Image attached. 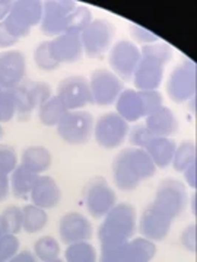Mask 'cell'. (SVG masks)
Segmentation results:
<instances>
[{
  "label": "cell",
  "mask_w": 197,
  "mask_h": 262,
  "mask_svg": "<svg viewBox=\"0 0 197 262\" xmlns=\"http://www.w3.org/2000/svg\"><path fill=\"white\" fill-rule=\"evenodd\" d=\"M172 57V50L165 44H149L141 50V60L133 75L139 91H156L162 83L165 66Z\"/></svg>",
  "instance_id": "cell-1"
},
{
  "label": "cell",
  "mask_w": 197,
  "mask_h": 262,
  "mask_svg": "<svg viewBox=\"0 0 197 262\" xmlns=\"http://www.w3.org/2000/svg\"><path fill=\"white\" fill-rule=\"evenodd\" d=\"M137 229L136 210L130 204H115L104 215L103 225L98 229L101 246L122 244L131 239Z\"/></svg>",
  "instance_id": "cell-2"
},
{
  "label": "cell",
  "mask_w": 197,
  "mask_h": 262,
  "mask_svg": "<svg viewBox=\"0 0 197 262\" xmlns=\"http://www.w3.org/2000/svg\"><path fill=\"white\" fill-rule=\"evenodd\" d=\"M56 127L60 139L72 146L86 144L94 136V118L84 110L67 111Z\"/></svg>",
  "instance_id": "cell-3"
},
{
  "label": "cell",
  "mask_w": 197,
  "mask_h": 262,
  "mask_svg": "<svg viewBox=\"0 0 197 262\" xmlns=\"http://www.w3.org/2000/svg\"><path fill=\"white\" fill-rule=\"evenodd\" d=\"M156 253L155 244L146 237H131L122 244L101 246L103 261H150Z\"/></svg>",
  "instance_id": "cell-4"
},
{
  "label": "cell",
  "mask_w": 197,
  "mask_h": 262,
  "mask_svg": "<svg viewBox=\"0 0 197 262\" xmlns=\"http://www.w3.org/2000/svg\"><path fill=\"white\" fill-rule=\"evenodd\" d=\"M43 18L41 2H15L9 16L3 20L6 29L16 39L27 37L32 27L38 25Z\"/></svg>",
  "instance_id": "cell-5"
},
{
  "label": "cell",
  "mask_w": 197,
  "mask_h": 262,
  "mask_svg": "<svg viewBox=\"0 0 197 262\" xmlns=\"http://www.w3.org/2000/svg\"><path fill=\"white\" fill-rule=\"evenodd\" d=\"M115 35L114 25L107 19H92L91 24L81 32L84 53L91 58L103 57L113 42Z\"/></svg>",
  "instance_id": "cell-6"
},
{
  "label": "cell",
  "mask_w": 197,
  "mask_h": 262,
  "mask_svg": "<svg viewBox=\"0 0 197 262\" xmlns=\"http://www.w3.org/2000/svg\"><path fill=\"white\" fill-rule=\"evenodd\" d=\"M129 134V122L117 113L101 115L94 124L95 141L104 149H115L122 146Z\"/></svg>",
  "instance_id": "cell-7"
},
{
  "label": "cell",
  "mask_w": 197,
  "mask_h": 262,
  "mask_svg": "<svg viewBox=\"0 0 197 262\" xmlns=\"http://www.w3.org/2000/svg\"><path fill=\"white\" fill-rule=\"evenodd\" d=\"M169 99L175 103L187 102L196 95V64L190 60L179 64L169 76L167 83Z\"/></svg>",
  "instance_id": "cell-8"
},
{
  "label": "cell",
  "mask_w": 197,
  "mask_h": 262,
  "mask_svg": "<svg viewBox=\"0 0 197 262\" xmlns=\"http://www.w3.org/2000/svg\"><path fill=\"white\" fill-rule=\"evenodd\" d=\"M141 60V50L134 42L129 39L117 41L110 50L108 63L113 69V73L120 80H131L137 63Z\"/></svg>",
  "instance_id": "cell-9"
},
{
  "label": "cell",
  "mask_w": 197,
  "mask_h": 262,
  "mask_svg": "<svg viewBox=\"0 0 197 262\" xmlns=\"http://www.w3.org/2000/svg\"><path fill=\"white\" fill-rule=\"evenodd\" d=\"M152 204L162 210L172 220L177 219L187 206V194L184 184H181L177 179L162 181Z\"/></svg>",
  "instance_id": "cell-10"
},
{
  "label": "cell",
  "mask_w": 197,
  "mask_h": 262,
  "mask_svg": "<svg viewBox=\"0 0 197 262\" xmlns=\"http://www.w3.org/2000/svg\"><path fill=\"white\" fill-rule=\"evenodd\" d=\"M89 88H91L94 103L101 106H108L111 103H115L117 98L123 92L122 80L113 72L105 69H98L91 73Z\"/></svg>",
  "instance_id": "cell-11"
},
{
  "label": "cell",
  "mask_w": 197,
  "mask_h": 262,
  "mask_svg": "<svg viewBox=\"0 0 197 262\" xmlns=\"http://www.w3.org/2000/svg\"><path fill=\"white\" fill-rule=\"evenodd\" d=\"M85 203L89 214L94 219H101L117 203V195L107 181L101 177L94 178L85 191Z\"/></svg>",
  "instance_id": "cell-12"
},
{
  "label": "cell",
  "mask_w": 197,
  "mask_h": 262,
  "mask_svg": "<svg viewBox=\"0 0 197 262\" xmlns=\"http://www.w3.org/2000/svg\"><path fill=\"white\" fill-rule=\"evenodd\" d=\"M75 2H46L43 5L41 31L47 37H57L67 31V24Z\"/></svg>",
  "instance_id": "cell-13"
},
{
  "label": "cell",
  "mask_w": 197,
  "mask_h": 262,
  "mask_svg": "<svg viewBox=\"0 0 197 262\" xmlns=\"http://www.w3.org/2000/svg\"><path fill=\"white\" fill-rule=\"evenodd\" d=\"M57 96L65 103L67 111L82 110L86 105L94 103L89 80H86L82 76H72L65 79L58 84Z\"/></svg>",
  "instance_id": "cell-14"
},
{
  "label": "cell",
  "mask_w": 197,
  "mask_h": 262,
  "mask_svg": "<svg viewBox=\"0 0 197 262\" xmlns=\"http://www.w3.org/2000/svg\"><path fill=\"white\" fill-rule=\"evenodd\" d=\"M171 223H172L171 217H168L158 207L150 204L142 213L141 222H139L137 227H139V232L143 237L149 239L152 242H160L168 236Z\"/></svg>",
  "instance_id": "cell-15"
},
{
  "label": "cell",
  "mask_w": 197,
  "mask_h": 262,
  "mask_svg": "<svg viewBox=\"0 0 197 262\" xmlns=\"http://www.w3.org/2000/svg\"><path fill=\"white\" fill-rule=\"evenodd\" d=\"M25 57L15 50L0 53V84L3 89H13L25 80Z\"/></svg>",
  "instance_id": "cell-16"
},
{
  "label": "cell",
  "mask_w": 197,
  "mask_h": 262,
  "mask_svg": "<svg viewBox=\"0 0 197 262\" xmlns=\"http://www.w3.org/2000/svg\"><path fill=\"white\" fill-rule=\"evenodd\" d=\"M50 42V50L57 63H76L82 58L84 47L79 32H63Z\"/></svg>",
  "instance_id": "cell-17"
},
{
  "label": "cell",
  "mask_w": 197,
  "mask_h": 262,
  "mask_svg": "<svg viewBox=\"0 0 197 262\" xmlns=\"http://www.w3.org/2000/svg\"><path fill=\"white\" fill-rule=\"evenodd\" d=\"M58 236L60 241L66 245L88 241L92 237V226L85 215L79 213H67L60 220Z\"/></svg>",
  "instance_id": "cell-18"
},
{
  "label": "cell",
  "mask_w": 197,
  "mask_h": 262,
  "mask_svg": "<svg viewBox=\"0 0 197 262\" xmlns=\"http://www.w3.org/2000/svg\"><path fill=\"white\" fill-rule=\"evenodd\" d=\"M29 200L32 201V204L44 210L54 208L62 200V191L51 177H38L31 189Z\"/></svg>",
  "instance_id": "cell-19"
},
{
  "label": "cell",
  "mask_w": 197,
  "mask_h": 262,
  "mask_svg": "<svg viewBox=\"0 0 197 262\" xmlns=\"http://www.w3.org/2000/svg\"><path fill=\"white\" fill-rule=\"evenodd\" d=\"M145 125L153 137H171L179 131V120L175 114L164 105L145 117Z\"/></svg>",
  "instance_id": "cell-20"
},
{
  "label": "cell",
  "mask_w": 197,
  "mask_h": 262,
  "mask_svg": "<svg viewBox=\"0 0 197 262\" xmlns=\"http://www.w3.org/2000/svg\"><path fill=\"white\" fill-rule=\"evenodd\" d=\"M115 108L117 114L127 122H136L141 118H145L141 95L134 89L123 91L115 101Z\"/></svg>",
  "instance_id": "cell-21"
},
{
  "label": "cell",
  "mask_w": 197,
  "mask_h": 262,
  "mask_svg": "<svg viewBox=\"0 0 197 262\" xmlns=\"http://www.w3.org/2000/svg\"><path fill=\"white\" fill-rule=\"evenodd\" d=\"M114 184L122 191H133L141 184V179L133 172L130 163L127 160L126 150L120 151L113 162Z\"/></svg>",
  "instance_id": "cell-22"
},
{
  "label": "cell",
  "mask_w": 197,
  "mask_h": 262,
  "mask_svg": "<svg viewBox=\"0 0 197 262\" xmlns=\"http://www.w3.org/2000/svg\"><path fill=\"white\" fill-rule=\"evenodd\" d=\"M175 147V141L169 137H152L145 146V150L148 151L156 168H167L171 165Z\"/></svg>",
  "instance_id": "cell-23"
},
{
  "label": "cell",
  "mask_w": 197,
  "mask_h": 262,
  "mask_svg": "<svg viewBox=\"0 0 197 262\" xmlns=\"http://www.w3.org/2000/svg\"><path fill=\"white\" fill-rule=\"evenodd\" d=\"M127 160L130 163L133 172L136 173V177L142 181L152 178L156 172V166L152 162L148 151L141 147H130L126 149Z\"/></svg>",
  "instance_id": "cell-24"
},
{
  "label": "cell",
  "mask_w": 197,
  "mask_h": 262,
  "mask_svg": "<svg viewBox=\"0 0 197 262\" xmlns=\"http://www.w3.org/2000/svg\"><path fill=\"white\" fill-rule=\"evenodd\" d=\"M37 179V173L31 172L29 169H27L21 163L10 173V191H12V194L16 198H21V200L29 198L31 189H32Z\"/></svg>",
  "instance_id": "cell-25"
},
{
  "label": "cell",
  "mask_w": 197,
  "mask_h": 262,
  "mask_svg": "<svg viewBox=\"0 0 197 262\" xmlns=\"http://www.w3.org/2000/svg\"><path fill=\"white\" fill-rule=\"evenodd\" d=\"M22 165L40 175L51 166V153L43 146H31L22 153Z\"/></svg>",
  "instance_id": "cell-26"
},
{
  "label": "cell",
  "mask_w": 197,
  "mask_h": 262,
  "mask_svg": "<svg viewBox=\"0 0 197 262\" xmlns=\"http://www.w3.org/2000/svg\"><path fill=\"white\" fill-rule=\"evenodd\" d=\"M48 215L44 208L28 204L22 208V229L27 233H37L47 226Z\"/></svg>",
  "instance_id": "cell-27"
},
{
  "label": "cell",
  "mask_w": 197,
  "mask_h": 262,
  "mask_svg": "<svg viewBox=\"0 0 197 262\" xmlns=\"http://www.w3.org/2000/svg\"><path fill=\"white\" fill-rule=\"evenodd\" d=\"M31 86H32V82L25 79L16 88L10 89L15 103H16V114L22 121H27L31 113L34 111L32 101H31Z\"/></svg>",
  "instance_id": "cell-28"
},
{
  "label": "cell",
  "mask_w": 197,
  "mask_h": 262,
  "mask_svg": "<svg viewBox=\"0 0 197 262\" xmlns=\"http://www.w3.org/2000/svg\"><path fill=\"white\" fill-rule=\"evenodd\" d=\"M67 113V108L58 96H51L47 102L38 108V118L47 127H54Z\"/></svg>",
  "instance_id": "cell-29"
},
{
  "label": "cell",
  "mask_w": 197,
  "mask_h": 262,
  "mask_svg": "<svg viewBox=\"0 0 197 262\" xmlns=\"http://www.w3.org/2000/svg\"><path fill=\"white\" fill-rule=\"evenodd\" d=\"M196 160V144L193 141H183L175 147L172 155V168L177 172H184Z\"/></svg>",
  "instance_id": "cell-30"
},
{
  "label": "cell",
  "mask_w": 197,
  "mask_h": 262,
  "mask_svg": "<svg viewBox=\"0 0 197 262\" xmlns=\"http://www.w3.org/2000/svg\"><path fill=\"white\" fill-rule=\"evenodd\" d=\"M34 253L41 261H57L60 256V245L51 236H43L34 244Z\"/></svg>",
  "instance_id": "cell-31"
},
{
  "label": "cell",
  "mask_w": 197,
  "mask_h": 262,
  "mask_svg": "<svg viewBox=\"0 0 197 262\" xmlns=\"http://www.w3.org/2000/svg\"><path fill=\"white\" fill-rule=\"evenodd\" d=\"M65 256L69 262H92L96 259V252L92 245L82 241L67 245Z\"/></svg>",
  "instance_id": "cell-32"
},
{
  "label": "cell",
  "mask_w": 197,
  "mask_h": 262,
  "mask_svg": "<svg viewBox=\"0 0 197 262\" xmlns=\"http://www.w3.org/2000/svg\"><path fill=\"white\" fill-rule=\"evenodd\" d=\"M92 20V15L91 10L86 6H77L72 10L70 18H69V24H67V31L66 32H82Z\"/></svg>",
  "instance_id": "cell-33"
},
{
  "label": "cell",
  "mask_w": 197,
  "mask_h": 262,
  "mask_svg": "<svg viewBox=\"0 0 197 262\" xmlns=\"http://www.w3.org/2000/svg\"><path fill=\"white\" fill-rule=\"evenodd\" d=\"M0 217H2L6 233L18 234L22 230V208L10 206L5 208V211L0 214Z\"/></svg>",
  "instance_id": "cell-34"
},
{
  "label": "cell",
  "mask_w": 197,
  "mask_h": 262,
  "mask_svg": "<svg viewBox=\"0 0 197 262\" xmlns=\"http://www.w3.org/2000/svg\"><path fill=\"white\" fill-rule=\"evenodd\" d=\"M34 60H35V64L44 70V72H53L56 70L57 67L60 66V63H57L54 60V57L51 54V50H50V42H41L34 53Z\"/></svg>",
  "instance_id": "cell-35"
},
{
  "label": "cell",
  "mask_w": 197,
  "mask_h": 262,
  "mask_svg": "<svg viewBox=\"0 0 197 262\" xmlns=\"http://www.w3.org/2000/svg\"><path fill=\"white\" fill-rule=\"evenodd\" d=\"M16 115V103L10 89L0 91V124L9 122Z\"/></svg>",
  "instance_id": "cell-36"
},
{
  "label": "cell",
  "mask_w": 197,
  "mask_h": 262,
  "mask_svg": "<svg viewBox=\"0 0 197 262\" xmlns=\"http://www.w3.org/2000/svg\"><path fill=\"white\" fill-rule=\"evenodd\" d=\"M19 251L16 234L5 233L0 237V261H10Z\"/></svg>",
  "instance_id": "cell-37"
},
{
  "label": "cell",
  "mask_w": 197,
  "mask_h": 262,
  "mask_svg": "<svg viewBox=\"0 0 197 262\" xmlns=\"http://www.w3.org/2000/svg\"><path fill=\"white\" fill-rule=\"evenodd\" d=\"M51 96L53 95H51L50 84L46 83V82H32V86H31V101H32L34 110L35 108L38 110L41 105H44Z\"/></svg>",
  "instance_id": "cell-38"
},
{
  "label": "cell",
  "mask_w": 197,
  "mask_h": 262,
  "mask_svg": "<svg viewBox=\"0 0 197 262\" xmlns=\"http://www.w3.org/2000/svg\"><path fill=\"white\" fill-rule=\"evenodd\" d=\"M137 92L141 95L145 117H148L149 114L162 106V95L158 91H137Z\"/></svg>",
  "instance_id": "cell-39"
},
{
  "label": "cell",
  "mask_w": 197,
  "mask_h": 262,
  "mask_svg": "<svg viewBox=\"0 0 197 262\" xmlns=\"http://www.w3.org/2000/svg\"><path fill=\"white\" fill-rule=\"evenodd\" d=\"M16 166H18V156L15 149L8 144H0V168L10 175Z\"/></svg>",
  "instance_id": "cell-40"
},
{
  "label": "cell",
  "mask_w": 197,
  "mask_h": 262,
  "mask_svg": "<svg viewBox=\"0 0 197 262\" xmlns=\"http://www.w3.org/2000/svg\"><path fill=\"white\" fill-rule=\"evenodd\" d=\"M129 141L134 147H141V149H145V146L148 144V141L153 137L149 133V130L146 128L145 122L143 124H137L134 125L131 130H129Z\"/></svg>",
  "instance_id": "cell-41"
},
{
  "label": "cell",
  "mask_w": 197,
  "mask_h": 262,
  "mask_svg": "<svg viewBox=\"0 0 197 262\" xmlns=\"http://www.w3.org/2000/svg\"><path fill=\"white\" fill-rule=\"evenodd\" d=\"M130 34L131 37L134 38V41L142 42V44H146V46L155 44V42L158 41V35L152 34L150 31H148L146 28H143V27H139V25H131Z\"/></svg>",
  "instance_id": "cell-42"
},
{
  "label": "cell",
  "mask_w": 197,
  "mask_h": 262,
  "mask_svg": "<svg viewBox=\"0 0 197 262\" xmlns=\"http://www.w3.org/2000/svg\"><path fill=\"white\" fill-rule=\"evenodd\" d=\"M196 223H191V225L187 226V227L184 229V232L181 234V244H183V246H184L187 251L194 252V251H196Z\"/></svg>",
  "instance_id": "cell-43"
},
{
  "label": "cell",
  "mask_w": 197,
  "mask_h": 262,
  "mask_svg": "<svg viewBox=\"0 0 197 262\" xmlns=\"http://www.w3.org/2000/svg\"><path fill=\"white\" fill-rule=\"evenodd\" d=\"M16 42H18V39L15 37H12L9 34V31L5 27V24L0 22V50L10 48L12 46H15Z\"/></svg>",
  "instance_id": "cell-44"
},
{
  "label": "cell",
  "mask_w": 197,
  "mask_h": 262,
  "mask_svg": "<svg viewBox=\"0 0 197 262\" xmlns=\"http://www.w3.org/2000/svg\"><path fill=\"white\" fill-rule=\"evenodd\" d=\"M10 192V175L0 168V201L6 200Z\"/></svg>",
  "instance_id": "cell-45"
},
{
  "label": "cell",
  "mask_w": 197,
  "mask_h": 262,
  "mask_svg": "<svg viewBox=\"0 0 197 262\" xmlns=\"http://www.w3.org/2000/svg\"><path fill=\"white\" fill-rule=\"evenodd\" d=\"M196 166H197V162L194 160L190 166H188L183 173H184V178H186V182H187V185H190V187L196 188Z\"/></svg>",
  "instance_id": "cell-46"
},
{
  "label": "cell",
  "mask_w": 197,
  "mask_h": 262,
  "mask_svg": "<svg viewBox=\"0 0 197 262\" xmlns=\"http://www.w3.org/2000/svg\"><path fill=\"white\" fill-rule=\"evenodd\" d=\"M35 253H31L29 251H24V252H16L15 256L10 259L13 262H32L35 261Z\"/></svg>",
  "instance_id": "cell-47"
},
{
  "label": "cell",
  "mask_w": 197,
  "mask_h": 262,
  "mask_svg": "<svg viewBox=\"0 0 197 262\" xmlns=\"http://www.w3.org/2000/svg\"><path fill=\"white\" fill-rule=\"evenodd\" d=\"M12 6H13L12 2H0V22H3L5 19L9 16Z\"/></svg>",
  "instance_id": "cell-48"
},
{
  "label": "cell",
  "mask_w": 197,
  "mask_h": 262,
  "mask_svg": "<svg viewBox=\"0 0 197 262\" xmlns=\"http://www.w3.org/2000/svg\"><path fill=\"white\" fill-rule=\"evenodd\" d=\"M191 206H193V214H196V194L191 198Z\"/></svg>",
  "instance_id": "cell-49"
},
{
  "label": "cell",
  "mask_w": 197,
  "mask_h": 262,
  "mask_svg": "<svg viewBox=\"0 0 197 262\" xmlns=\"http://www.w3.org/2000/svg\"><path fill=\"white\" fill-rule=\"evenodd\" d=\"M6 233L5 232V226H3V222H2V217H0V237L3 236V234Z\"/></svg>",
  "instance_id": "cell-50"
},
{
  "label": "cell",
  "mask_w": 197,
  "mask_h": 262,
  "mask_svg": "<svg viewBox=\"0 0 197 262\" xmlns=\"http://www.w3.org/2000/svg\"><path fill=\"white\" fill-rule=\"evenodd\" d=\"M2 136H3V130H2V125H0V139H2Z\"/></svg>",
  "instance_id": "cell-51"
},
{
  "label": "cell",
  "mask_w": 197,
  "mask_h": 262,
  "mask_svg": "<svg viewBox=\"0 0 197 262\" xmlns=\"http://www.w3.org/2000/svg\"><path fill=\"white\" fill-rule=\"evenodd\" d=\"M0 91H3V88H2V84H0Z\"/></svg>",
  "instance_id": "cell-52"
}]
</instances>
